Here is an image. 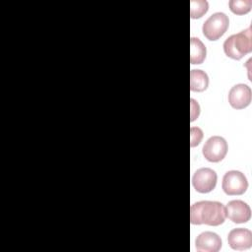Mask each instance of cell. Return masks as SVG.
Segmentation results:
<instances>
[{
	"label": "cell",
	"instance_id": "30bf717a",
	"mask_svg": "<svg viewBox=\"0 0 252 252\" xmlns=\"http://www.w3.org/2000/svg\"><path fill=\"white\" fill-rule=\"evenodd\" d=\"M195 246L200 252H218L221 248V239L215 232L205 231L197 236Z\"/></svg>",
	"mask_w": 252,
	"mask_h": 252
},
{
	"label": "cell",
	"instance_id": "4fadbf2b",
	"mask_svg": "<svg viewBox=\"0 0 252 252\" xmlns=\"http://www.w3.org/2000/svg\"><path fill=\"white\" fill-rule=\"evenodd\" d=\"M229 8L232 13L236 15H243L251 10V0H230L228 2Z\"/></svg>",
	"mask_w": 252,
	"mask_h": 252
},
{
	"label": "cell",
	"instance_id": "52a82bcc",
	"mask_svg": "<svg viewBox=\"0 0 252 252\" xmlns=\"http://www.w3.org/2000/svg\"><path fill=\"white\" fill-rule=\"evenodd\" d=\"M225 215L232 222H247L251 218L250 207L241 200H232L225 207Z\"/></svg>",
	"mask_w": 252,
	"mask_h": 252
},
{
	"label": "cell",
	"instance_id": "5bb4252c",
	"mask_svg": "<svg viewBox=\"0 0 252 252\" xmlns=\"http://www.w3.org/2000/svg\"><path fill=\"white\" fill-rule=\"evenodd\" d=\"M191 6V18L192 19H198L201 18L204 14L207 13L209 4L205 0H192L190 3Z\"/></svg>",
	"mask_w": 252,
	"mask_h": 252
},
{
	"label": "cell",
	"instance_id": "277c9868",
	"mask_svg": "<svg viewBox=\"0 0 252 252\" xmlns=\"http://www.w3.org/2000/svg\"><path fill=\"white\" fill-rule=\"evenodd\" d=\"M221 187L226 195H241L247 190L248 181L242 172L230 170L223 175Z\"/></svg>",
	"mask_w": 252,
	"mask_h": 252
},
{
	"label": "cell",
	"instance_id": "7a4b0ae2",
	"mask_svg": "<svg viewBox=\"0 0 252 252\" xmlns=\"http://www.w3.org/2000/svg\"><path fill=\"white\" fill-rule=\"evenodd\" d=\"M223 51L226 56L239 60L252 51L251 26L246 30L228 36L223 42Z\"/></svg>",
	"mask_w": 252,
	"mask_h": 252
},
{
	"label": "cell",
	"instance_id": "2e32d148",
	"mask_svg": "<svg viewBox=\"0 0 252 252\" xmlns=\"http://www.w3.org/2000/svg\"><path fill=\"white\" fill-rule=\"evenodd\" d=\"M199 114L200 105L194 98H191V121H194L196 118H198Z\"/></svg>",
	"mask_w": 252,
	"mask_h": 252
},
{
	"label": "cell",
	"instance_id": "9c48e42d",
	"mask_svg": "<svg viewBox=\"0 0 252 252\" xmlns=\"http://www.w3.org/2000/svg\"><path fill=\"white\" fill-rule=\"evenodd\" d=\"M227 242L233 250H246L252 246V232L247 228H234L229 231Z\"/></svg>",
	"mask_w": 252,
	"mask_h": 252
},
{
	"label": "cell",
	"instance_id": "8992f818",
	"mask_svg": "<svg viewBox=\"0 0 252 252\" xmlns=\"http://www.w3.org/2000/svg\"><path fill=\"white\" fill-rule=\"evenodd\" d=\"M217 178L218 176L215 170L208 167L199 168L192 177V185L197 192L209 193L215 189Z\"/></svg>",
	"mask_w": 252,
	"mask_h": 252
},
{
	"label": "cell",
	"instance_id": "3957f363",
	"mask_svg": "<svg viewBox=\"0 0 252 252\" xmlns=\"http://www.w3.org/2000/svg\"><path fill=\"white\" fill-rule=\"evenodd\" d=\"M228 25V17L222 12H217L205 21L202 32L209 40H218L226 32Z\"/></svg>",
	"mask_w": 252,
	"mask_h": 252
},
{
	"label": "cell",
	"instance_id": "7c38bea8",
	"mask_svg": "<svg viewBox=\"0 0 252 252\" xmlns=\"http://www.w3.org/2000/svg\"><path fill=\"white\" fill-rule=\"evenodd\" d=\"M209 85V77L202 70H191L190 89L192 92H204Z\"/></svg>",
	"mask_w": 252,
	"mask_h": 252
},
{
	"label": "cell",
	"instance_id": "6da1fadb",
	"mask_svg": "<svg viewBox=\"0 0 252 252\" xmlns=\"http://www.w3.org/2000/svg\"><path fill=\"white\" fill-rule=\"evenodd\" d=\"M225 207L217 201H200L190 208L192 224H208L218 226L225 220Z\"/></svg>",
	"mask_w": 252,
	"mask_h": 252
},
{
	"label": "cell",
	"instance_id": "9a60e30c",
	"mask_svg": "<svg viewBox=\"0 0 252 252\" xmlns=\"http://www.w3.org/2000/svg\"><path fill=\"white\" fill-rule=\"evenodd\" d=\"M203 138V131L199 127H191L190 129V140L191 147L198 146Z\"/></svg>",
	"mask_w": 252,
	"mask_h": 252
},
{
	"label": "cell",
	"instance_id": "8fae6325",
	"mask_svg": "<svg viewBox=\"0 0 252 252\" xmlns=\"http://www.w3.org/2000/svg\"><path fill=\"white\" fill-rule=\"evenodd\" d=\"M190 62L191 64H201L204 62L207 49L205 44L196 37H191L190 40Z\"/></svg>",
	"mask_w": 252,
	"mask_h": 252
},
{
	"label": "cell",
	"instance_id": "ba28073f",
	"mask_svg": "<svg viewBox=\"0 0 252 252\" xmlns=\"http://www.w3.org/2000/svg\"><path fill=\"white\" fill-rule=\"evenodd\" d=\"M252 92L250 87L245 84L233 86L228 93V102L235 109H242L251 102Z\"/></svg>",
	"mask_w": 252,
	"mask_h": 252
},
{
	"label": "cell",
	"instance_id": "5b68a950",
	"mask_svg": "<svg viewBox=\"0 0 252 252\" xmlns=\"http://www.w3.org/2000/svg\"><path fill=\"white\" fill-rule=\"evenodd\" d=\"M202 152L209 161L219 162L223 159L227 153V143L220 136H213L207 140Z\"/></svg>",
	"mask_w": 252,
	"mask_h": 252
}]
</instances>
